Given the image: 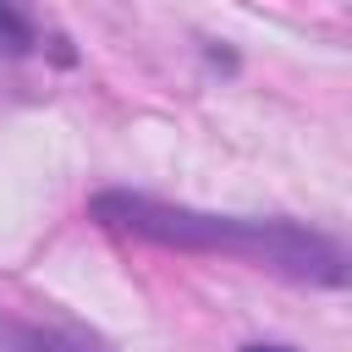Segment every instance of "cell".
Instances as JSON below:
<instances>
[{
  "label": "cell",
  "mask_w": 352,
  "mask_h": 352,
  "mask_svg": "<svg viewBox=\"0 0 352 352\" xmlns=\"http://www.w3.org/2000/svg\"><path fill=\"white\" fill-rule=\"evenodd\" d=\"M11 352H104L94 336L66 330V324H6Z\"/></svg>",
  "instance_id": "obj_2"
},
{
  "label": "cell",
  "mask_w": 352,
  "mask_h": 352,
  "mask_svg": "<svg viewBox=\"0 0 352 352\" xmlns=\"http://www.w3.org/2000/svg\"><path fill=\"white\" fill-rule=\"evenodd\" d=\"M99 220L121 226V231H138L148 242H170V248H214V253H236V258H253V264H270V270H286L297 280H324V286H341V248L314 236V231H297L286 220H226V214H198V209H170V204H154V198H132V192H104L94 204Z\"/></svg>",
  "instance_id": "obj_1"
},
{
  "label": "cell",
  "mask_w": 352,
  "mask_h": 352,
  "mask_svg": "<svg viewBox=\"0 0 352 352\" xmlns=\"http://www.w3.org/2000/svg\"><path fill=\"white\" fill-rule=\"evenodd\" d=\"M0 38H6L11 50H28V44L38 38V28H33V0H0Z\"/></svg>",
  "instance_id": "obj_3"
},
{
  "label": "cell",
  "mask_w": 352,
  "mask_h": 352,
  "mask_svg": "<svg viewBox=\"0 0 352 352\" xmlns=\"http://www.w3.org/2000/svg\"><path fill=\"white\" fill-rule=\"evenodd\" d=\"M248 352H286V346H248Z\"/></svg>",
  "instance_id": "obj_4"
}]
</instances>
